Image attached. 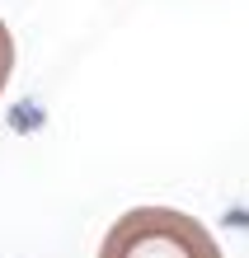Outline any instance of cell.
I'll list each match as a JSON object with an SVG mask.
<instances>
[{"label": "cell", "instance_id": "obj_1", "mask_svg": "<svg viewBox=\"0 0 249 258\" xmlns=\"http://www.w3.org/2000/svg\"><path fill=\"white\" fill-rule=\"evenodd\" d=\"M99 258H226L197 216L179 207H132L104 230Z\"/></svg>", "mask_w": 249, "mask_h": 258}, {"label": "cell", "instance_id": "obj_2", "mask_svg": "<svg viewBox=\"0 0 249 258\" xmlns=\"http://www.w3.org/2000/svg\"><path fill=\"white\" fill-rule=\"evenodd\" d=\"M10 75H14V33H10V24L0 19V94H5Z\"/></svg>", "mask_w": 249, "mask_h": 258}]
</instances>
